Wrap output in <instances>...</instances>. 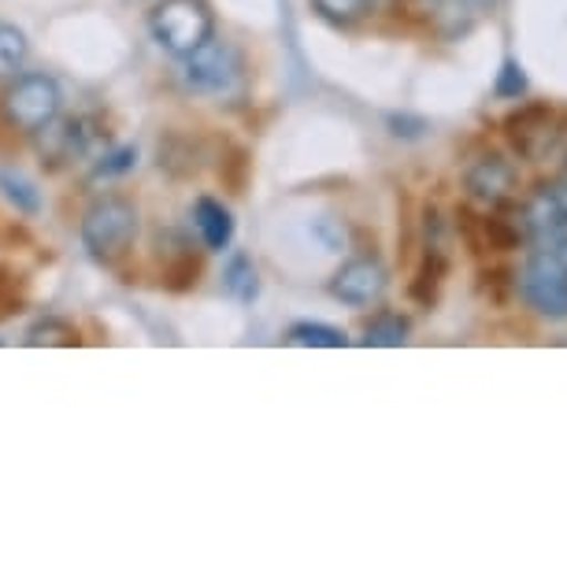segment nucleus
Returning <instances> with one entry per match:
<instances>
[{
	"mask_svg": "<svg viewBox=\"0 0 567 567\" xmlns=\"http://www.w3.org/2000/svg\"><path fill=\"white\" fill-rule=\"evenodd\" d=\"M137 208L134 200H126L120 194H104L82 212V249L93 256L97 264H120L137 241Z\"/></svg>",
	"mask_w": 567,
	"mask_h": 567,
	"instance_id": "1",
	"label": "nucleus"
},
{
	"mask_svg": "<svg viewBox=\"0 0 567 567\" xmlns=\"http://www.w3.org/2000/svg\"><path fill=\"white\" fill-rule=\"evenodd\" d=\"M63 109V93L56 79L41 71H30V74H16L12 82L4 85L0 93V115L12 131H23V134H38L41 126H49L52 120L60 115Z\"/></svg>",
	"mask_w": 567,
	"mask_h": 567,
	"instance_id": "2",
	"label": "nucleus"
},
{
	"mask_svg": "<svg viewBox=\"0 0 567 567\" xmlns=\"http://www.w3.org/2000/svg\"><path fill=\"white\" fill-rule=\"evenodd\" d=\"M148 30L171 56H189L216 34V16L208 0H159L148 16Z\"/></svg>",
	"mask_w": 567,
	"mask_h": 567,
	"instance_id": "3",
	"label": "nucleus"
},
{
	"mask_svg": "<svg viewBox=\"0 0 567 567\" xmlns=\"http://www.w3.org/2000/svg\"><path fill=\"white\" fill-rule=\"evenodd\" d=\"M519 293L545 319H567V260L545 245H534L519 271Z\"/></svg>",
	"mask_w": 567,
	"mask_h": 567,
	"instance_id": "4",
	"label": "nucleus"
},
{
	"mask_svg": "<svg viewBox=\"0 0 567 567\" xmlns=\"http://www.w3.org/2000/svg\"><path fill=\"white\" fill-rule=\"evenodd\" d=\"M182 82L197 93H230L241 82V56L230 41H216L212 34L205 45L182 56Z\"/></svg>",
	"mask_w": 567,
	"mask_h": 567,
	"instance_id": "5",
	"label": "nucleus"
},
{
	"mask_svg": "<svg viewBox=\"0 0 567 567\" xmlns=\"http://www.w3.org/2000/svg\"><path fill=\"white\" fill-rule=\"evenodd\" d=\"M505 134L523 159H542L560 137V115L549 104H523L505 120Z\"/></svg>",
	"mask_w": 567,
	"mask_h": 567,
	"instance_id": "6",
	"label": "nucleus"
},
{
	"mask_svg": "<svg viewBox=\"0 0 567 567\" xmlns=\"http://www.w3.org/2000/svg\"><path fill=\"white\" fill-rule=\"evenodd\" d=\"M386 286H390V275L379 256H357V260H346L334 271V278H330V293L349 308L382 301Z\"/></svg>",
	"mask_w": 567,
	"mask_h": 567,
	"instance_id": "7",
	"label": "nucleus"
},
{
	"mask_svg": "<svg viewBox=\"0 0 567 567\" xmlns=\"http://www.w3.org/2000/svg\"><path fill=\"white\" fill-rule=\"evenodd\" d=\"M467 194L489 208L508 205L512 194H516V167L501 156H478L467 167Z\"/></svg>",
	"mask_w": 567,
	"mask_h": 567,
	"instance_id": "8",
	"label": "nucleus"
},
{
	"mask_svg": "<svg viewBox=\"0 0 567 567\" xmlns=\"http://www.w3.org/2000/svg\"><path fill=\"white\" fill-rule=\"evenodd\" d=\"M93 142V131H90V123L85 120H52L49 126H41L38 131V148H41V156L49 159L52 167H60V164H68V159L74 156H82L85 148H90Z\"/></svg>",
	"mask_w": 567,
	"mask_h": 567,
	"instance_id": "9",
	"label": "nucleus"
},
{
	"mask_svg": "<svg viewBox=\"0 0 567 567\" xmlns=\"http://www.w3.org/2000/svg\"><path fill=\"white\" fill-rule=\"evenodd\" d=\"M194 227L200 234V241H205V249H212V252L230 249V241H234V216H230V208L223 205V200H216V197H197V205H194Z\"/></svg>",
	"mask_w": 567,
	"mask_h": 567,
	"instance_id": "10",
	"label": "nucleus"
},
{
	"mask_svg": "<svg viewBox=\"0 0 567 567\" xmlns=\"http://www.w3.org/2000/svg\"><path fill=\"white\" fill-rule=\"evenodd\" d=\"M494 4L497 0H437V16H434L431 27L445 41H456V38H464Z\"/></svg>",
	"mask_w": 567,
	"mask_h": 567,
	"instance_id": "11",
	"label": "nucleus"
},
{
	"mask_svg": "<svg viewBox=\"0 0 567 567\" xmlns=\"http://www.w3.org/2000/svg\"><path fill=\"white\" fill-rule=\"evenodd\" d=\"M478 234H483L486 249L512 252V249H519V241H523V223L516 212H508V205H501L497 212H489L486 219H478Z\"/></svg>",
	"mask_w": 567,
	"mask_h": 567,
	"instance_id": "12",
	"label": "nucleus"
},
{
	"mask_svg": "<svg viewBox=\"0 0 567 567\" xmlns=\"http://www.w3.org/2000/svg\"><path fill=\"white\" fill-rule=\"evenodd\" d=\"M223 290L241 305L256 301V293H260V275H256V264L245 252H234L227 267H223Z\"/></svg>",
	"mask_w": 567,
	"mask_h": 567,
	"instance_id": "13",
	"label": "nucleus"
},
{
	"mask_svg": "<svg viewBox=\"0 0 567 567\" xmlns=\"http://www.w3.org/2000/svg\"><path fill=\"white\" fill-rule=\"evenodd\" d=\"M409 330H412V323L401 312H379L368 327H363L360 341L368 349H401L404 341H409Z\"/></svg>",
	"mask_w": 567,
	"mask_h": 567,
	"instance_id": "14",
	"label": "nucleus"
},
{
	"mask_svg": "<svg viewBox=\"0 0 567 567\" xmlns=\"http://www.w3.org/2000/svg\"><path fill=\"white\" fill-rule=\"evenodd\" d=\"M445 252H442V245L431 241L426 245V256H423V264H420V271H415V282H412V297L420 305L431 308L434 305V297H437V286H442V278H445Z\"/></svg>",
	"mask_w": 567,
	"mask_h": 567,
	"instance_id": "15",
	"label": "nucleus"
},
{
	"mask_svg": "<svg viewBox=\"0 0 567 567\" xmlns=\"http://www.w3.org/2000/svg\"><path fill=\"white\" fill-rule=\"evenodd\" d=\"M0 194H4L8 205H16V212H23V216H38L41 212V194L23 171L0 167Z\"/></svg>",
	"mask_w": 567,
	"mask_h": 567,
	"instance_id": "16",
	"label": "nucleus"
},
{
	"mask_svg": "<svg viewBox=\"0 0 567 567\" xmlns=\"http://www.w3.org/2000/svg\"><path fill=\"white\" fill-rule=\"evenodd\" d=\"M286 338L293 341V346H305V349H346L349 338L346 330L330 327V323H293L286 330Z\"/></svg>",
	"mask_w": 567,
	"mask_h": 567,
	"instance_id": "17",
	"label": "nucleus"
},
{
	"mask_svg": "<svg viewBox=\"0 0 567 567\" xmlns=\"http://www.w3.org/2000/svg\"><path fill=\"white\" fill-rule=\"evenodd\" d=\"M27 346H79V330H74L68 319H41V323H34L27 330Z\"/></svg>",
	"mask_w": 567,
	"mask_h": 567,
	"instance_id": "18",
	"label": "nucleus"
},
{
	"mask_svg": "<svg viewBox=\"0 0 567 567\" xmlns=\"http://www.w3.org/2000/svg\"><path fill=\"white\" fill-rule=\"evenodd\" d=\"M374 0H312L316 16L327 19V23H338V27H349L357 23V19H363L371 12Z\"/></svg>",
	"mask_w": 567,
	"mask_h": 567,
	"instance_id": "19",
	"label": "nucleus"
},
{
	"mask_svg": "<svg viewBox=\"0 0 567 567\" xmlns=\"http://www.w3.org/2000/svg\"><path fill=\"white\" fill-rule=\"evenodd\" d=\"M27 34L19 27L12 23H0V74H12L23 68V60H27Z\"/></svg>",
	"mask_w": 567,
	"mask_h": 567,
	"instance_id": "20",
	"label": "nucleus"
},
{
	"mask_svg": "<svg viewBox=\"0 0 567 567\" xmlns=\"http://www.w3.org/2000/svg\"><path fill=\"white\" fill-rule=\"evenodd\" d=\"M527 74H523V68L516 60H505L497 71V82H494V93L497 97H508V101H519L523 93H527Z\"/></svg>",
	"mask_w": 567,
	"mask_h": 567,
	"instance_id": "21",
	"label": "nucleus"
},
{
	"mask_svg": "<svg viewBox=\"0 0 567 567\" xmlns=\"http://www.w3.org/2000/svg\"><path fill=\"white\" fill-rule=\"evenodd\" d=\"M542 189H545V197L553 200V208L560 212V219H567V164L556 171V175L545 182Z\"/></svg>",
	"mask_w": 567,
	"mask_h": 567,
	"instance_id": "22",
	"label": "nucleus"
},
{
	"mask_svg": "<svg viewBox=\"0 0 567 567\" xmlns=\"http://www.w3.org/2000/svg\"><path fill=\"white\" fill-rule=\"evenodd\" d=\"M137 164V153L134 148H120V153H112L109 159H104V164L97 167V175H120V171H126V167H134Z\"/></svg>",
	"mask_w": 567,
	"mask_h": 567,
	"instance_id": "23",
	"label": "nucleus"
}]
</instances>
